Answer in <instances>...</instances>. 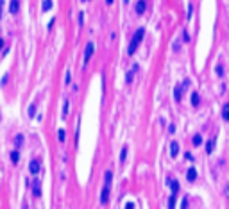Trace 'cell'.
I'll return each instance as SVG.
<instances>
[{
    "mask_svg": "<svg viewBox=\"0 0 229 209\" xmlns=\"http://www.w3.org/2000/svg\"><path fill=\"white\" fill-rule=\"evenodd\" d=\"M32 191H34V197H41V182H39L38 177H36L34 182H32Z\"/></svg>",
    "mask_w": 229,
    "mask_h": 209,
    "instance_id": "cell-10",
    "label": "cell"
},
{
    "mask_svg": "<svg viewBox=\"0 0 229 209\" xmlns=\"http://www.w3.org/2000/svg\"><path fill=\"white\" fill-rule=\"evenodd\" d=\"M50 9H52V0H43V2H41V11L47 13Z\"/></svg>",
    "mask_w": 229,
    "mask_h": 209,
    "instance_id": "cell-17",
    "label": "cell"
},
{
    "mask_svg": "<svg viewBox=\"0 0 229 209\" xmlns=\"http://www.w3.org/2000/svg\"><path fill=\"white\" fill-rule=\"evenodd\" d=\"M126 157H127V147H123L120 152V163H126Z\"/></svg>",
    "mask_w": 229,
    "mask_h": 209,
    "instance_id": "cell-26",
    "label": "cell"
},
{
    "mask_svg": "<svg viewBox=\"0 0 229 209\" xmlns=\"http://www.w3.org/2000/svg\"><path fill=\"white\" fill-rule=\"evenodd\" d=\"M186 89V86H184V82L183 84H177L174 88V100L175 102H181V98H183V91Z\"/></svg>",
    "mask_w": 229,
    "mask_h": 209,
    "instance_id": "cell-2",
    "label": "cell"
},
{
    "mask_svg": "<svg viewBox=\"0 0 229 209\" xmlns=\"http://www.w3.org/2000/svg\"><path fill=\"white\" fill-rule=\"evenodd\" d=\"M145 9H147V0H136V7H134L136 14H143Z\"/></svg>",
    "mask_w": 229,
    "mask_h": 209,
    "instance_id": "cell-5",
    "label": "cell"
},
{
    "mask_svg": "<svg viewBox=\"0 0 229 209\" xmlns=\"http://www.w3.org/2000/svg\"><path fill=\"white\" fill-rule=\"evenodd\" d=\"M82 2H90V0H82Z\"/></svg>",
    "mask_w": 229,
    "mask_h": 209,
    "instance_id": "cell-39",
    "label": "cell"
},
{
    "mask_svg": "<svg viewBox=\"0 0 229 209\" xmlns=\"http://www.w3.org/2000/svg\"><path fill=\"white\" fill-rule=\"evenodd\" d=\"M2 4H4V0H0V18H2Z\"/></svg>",
    "mask_w": 229,
    "mask_h": 209,
    "instance_id": "cell-36",
    "label": "cell"
},
{
    "mask_svg": "<svg viewBox=\"0 0 229 209\" xmlns=\"http://www.w3.org/2000/svg\"><path fill=\"white\" fill-rule=\"evenodd\" d=\"M126 209H134V204H132V202H127V204H126Z\"/></svg>",
    "mask_w": 229,
    "mask_h": 209,
    "instance_id": "cell-33",
    "label": "cell"
},
{
    "mask_svg": "<svg viewBox=\"0 0 229 209\" xmlns=\"http://www.w3.org/2000/svg\"><path fill=\"white\" fill-rule=\"evenodd\" d=\"M190 102H192V106H193V107H199V104H201V97H199V93H197V91H193V93H192Z\"/></svg>",
    "mask_w": 229,
    "mask_h": 209,
    "instance_id": "cell-13",
    "label": "cell"
},
{
    "mask_svg": "<svg viewBox=\"0 0 229 209\" xmlns=\"http://www.w3.org/2000/svg\"><path fill=\"white\" fill-rule=\"evenodd\" d=\"M109 202V188L108 186H104L102 188V191H100V204L102 206H106Z\"/></svg>",
    "mask_w": 229,
    "mask_h": 209,
    "instance_id": "cell-4",
    "label": "cell"
},
{
    "mask_svg": "<svg viewBox=\"0 0 229 209\" xmlns=\"http://www.w3.org/2000/svg\"><path fill=\"white\" fill-rule=\"evenodd\" d=\"M175 198H177V195H170V198H168V209H175Z\"/></svg>",
    "mask_w": 229,
    "mask_h": 209,
    "instance_id": "cell-24",
    "label": "cell"
},
{
    "mask_svg": "<svg viewBox=\"0 0 229 209\" xmlns=\"http://www.w3.org/2000/svg\"><path fill=\"white\" fill-rule=\"evenodd\" d=\"M4 43H6V41H4L2 38H0V50H2V48H4Z\"/></svg>",
    "mask_w": 229,
    "mask_h": 209,
    "instance_id": "cell-35",
    "label": "cell"
},
{
    "mask_svg": "<svg viewBox=\"0 0 229 209\" xmlns=\"http://www.w3.org/2000/svg\"><path fill=\"white\" fill-rule=\"evenodd\" d=\"M215 72H217V75H218V77H222V75H224V66H222V65H217Z\"/></svg>",
    "mask_w": 229,
    "mask_h": 209,
    "instance_id": "cell-30",
    "label": "cell"
},
{
    "mask_svg": "<svg viewBox=\"0 0 229 209\" xmlns=\"http://www.w3.org/2000/svg\"><path fill=\"white\" fill-rule=\"evenodd\" d=\"M113 2H114V0H106V4H108V6H111Z\"/></svg>",
    "mask_w": 229,
    "mask_h": 209,
    "instance_id": "cell-37",
    "label": "cell"
},
{
    "mask_svg": "<svg viewBox=\"0 0 229 209\" xmlns=\"http://www.w3.org/2000/svg\"><path fill=\"white\" fill-rule=\"evenodd\" d=\"M168 184L172 188V195H177L179 190H181V186H179V181H174V179H168Z\"/></svg>",
    "mask_w": 229,
    "mask_h": 209,
    "instance_id": "cell-11",
    "label": "cell"
},
{
    "mask_svg": "<svg viewBox=\"0 0 229 209\" xmlns=\"http://www.w3.org/2000/svg\"><path fill=\"white\" fill-rule=\"evenodd\" d=\"M188 202H190V198H188V197H183V200H181V209H188Z\"/></svg>",
    "mask_w": 229,
    "mask_h": 209,
    "instance_id": "cell-28",
    "label": "cell"
},
{
    "mask_svg": "<svg viewBox=\"0 0 229 209\" xmlns=\"http://www.w3.org/2000/svg\"><path fill=\"white\" fill-rule=\"evenodd\" d=\"M168 132H170V134L175 132V125H170V127H168Z\"/></svg>",
    "mask_w": 229,
    "mask_h": 209,
    "instance_id": "cell-34",
    "label": "cell"
},
{
    "mask_svg": "<svg viewBox=\"0 0 229 209\" xmlns=\"http://www.w3.org/2000/svg\"><path fill=\"white\" fill-rule=\"evenodd\" d=\"M36 116V104H30L29 106V118H34Z\"/></svg>",
    "mask_w": 229,
    "mask_h": 209,
    "instance_id": "cell-25",
    "label": "cell"
},
{
    "mask_svg": "<svg viewBox=\"0 0 229 209\" xmlns=\"http://www.w3.org/2000/svg\"><path fill=\"white\" fill-rule=\"evenodd\" d=\"M138 43H136V41H134V39H131V43H129V47H127V54L129 56H134V52H136L138 50Z\"/></svg>",
    "mask_w": 229,
    "mask_h": 209,
    "instance_id": "cell-14",
    "label": "cell"
},
{
    "mask_svg": "<svg viewBox=\"0 0 229 209\" xmlns=\"http://www.w3.org/2000/svg\"><path fill=\"white\" fill-rule=\"evenodd\" d=\"M143 36H145V29H143V27H140V29L136 30V34L132 36V39H134V41H136V43L140 45L141 41H143Z\"/></svg>",
    "mask_w": 229,
    "mask_h": 209,
    "instance_id": "cell-9",
    "label": "cell"
},
{
    "mask_svg": "<svg viewBox=\"0 0 229 209\" xmlns=\"http://www.w3.org/2000/svg\"><path fill=\"white\" fill-rule=\"evenodd\" d=\"M39 170H41V163H39V159H32V161L29 163V172L32 173V175H38Z\"/></svg>",
    "mask_w": 229,
    "mask_h": 209,
    "instance_id": "cell-3",
    "label": "cell"
},
{
    "mask_svg": "<svg viewBox=\"0 0 229 209\" xmlns=\"http://www.w3.org/2000/svg\"><path fill=\"white\" fill-rule=\"evenodd\" d=\"M104 186H108V188H111V182H113V172L111 170H108L106 173H104Z\"/></svg>",
    "mask_w": 229,
    "mask_h": 209,
    "instance_id": "cell-15",
    "label": "cell"
},
{
    "mask_svg": "<svg viewBox=\"0 0 229 209\" xmlns=\"http://www.w3.org/2000/svg\"><path fill=\"white\" fill-rule=\"evenodd\" d=\"M222 118H224L226 122H229V102L222 106Z\"/></svg>",
    "mask_w": 229,
    "mask_h": 209,
    "instance_id": "cell-18",
    "label": "cell"
},
{
    "mask_svg": "<svg viewBox=\"0 0 229 209\" xmlns=\"http://www.w3.org/2000/svg\"><path fill=\"white\" fill-rule=\"evenodd\" d=\"M136 72H138V65H132V68L127 72V77H126V82H127V84H131V82H132V77H134V74H136Z\"/></svg>",
    "mask_w": 229,
    "mask_h": 209,
    "instance_id": "cell-12",
    "label": "cell"
},
{
    "mask_svg": "<svg viewBox=\"0 0 229 209\" xmlns=\"http://www.w3.org/2000/svg\"><path fill=\"white\" fill-rule=\"evenodd\" d=\"M123 2H126V4H129V0H123Z\"/></svg>",
    "mask_w": 229,
    "mask_h": 209,
    "instance_id": "cell-38",
    "label": "cell"
},
{
    "mask_svg": "<svg viewBox=\"0 0 229 209\" xmlns=\"http://www.w3.org/2000/svg\"><path fill=\"white\" fill-rule=\"evenodd\" d=\"M18 11H20V0H11V2H9V13L18 14Z\"/></svg>",
    "mask_w": 229,
    "mask_h": 209,
    "instance_id": "cell-8",
    "label": "cell"
},
{
    "mask_svg": "<svg viewBox=\"0 0 229 209\" xmlns=\"http://www.w3.org/2000/svg\"><path fill=\"white\" fill-rule=\"evenodd\" d=\"M11 161H13L14 164H16V163L20 161V152H18V148H14V150L11 152Z\"/></svg>",
    "mask_w": 229,
    "mask_h": 209,
    "instance_id": "cell-21",
    "label": "cell"
},
{
    "mask_svg": "<svg viewBox=\"0 0 229 209\" xmlns=\"http://www.w3.org/2000/svg\"><path fill=\"white\" fill-rule=\"evenodd\" d=\"M70 80H72V74H70V72H66V75H65V84H70Z\"/></svg>",
    "mask_w": 229,
    "mask_h": 209,
    "instance_id": "cell-31",
    "label": "cell"
},
{
    "mask_svg": "<svg viewBox=\"0 0 229 209\" xmlns=\"http://www.w3.org/2000/svg\"><path fill=\"white\" fill-rule=\"evenodd\" d=\"M77 23H79V29L84 25V13H79V16H77Z\"/></svg>",
    "mask_w": 229,
    "mask_h": 209,
    "instance_id": "cell-27",
    "label": "cell"
},
{
    "mask_svg": "<svg viewBox=\"0 0 229 209\" xmlns=\"http://www.w3.org/2000/svg\"><path fill=\"white\" fill-rule=\"evenodd\" d=\"M93 54H95V43H93V41H88L86 47H84V65H88L91 61Z\"/></svg>",
    "mask_w": 229,
    "mask_h": 209,
    "instance_id": "cell-1",
    "label": "cell"
},
{
    "mask_svg": "<svg viewBox=\"0 0 229 209\" xmlns=\"http://www.w3.org/2000/svg\"><path fill=\"white\" fill-rule=\"evenodd\" d=\"M0 118H2V116H0Z\"/></svg>",
    "mask_w": 229,
    "mask_h": 209,
    "instance_id": "cell-40",
    "label": "cell"
},
{
    "mask_svg": "<svg viewBox=\"0 0 229 209\" xmlns=\"http://www.w3.org/2000/svg\"><path fill=\"white\" fill-rule=\"evenodd\" d=\"M193 14V4H188V13H186V20H192Z\"/></svg>",
    "mask_w": 229,
    "mask_h": 209,
    "instance_id": "cell-29",
    "label": "cell"
},
{
    "mask_svg": "<svg viewBox=\"0 0 229 209\" xmlns=\"http://www.w3.org/2000/svg\"><path fill=\"white\" fill-rule=\"evenodd\" d=\"M68 111H70V100L65 98V104H63V118L68 116Z\"/></svg>",
    "mask_w": 229,
    "mask_h": 209,
    "instance_id": "cell-19",
    "label": "cell"
},
{
    "mask_svg": "<svg viewBox=\"0 0 229 209\" xmlns=\"http://www.w3.org/2000/svg\"><path fill=\"white\" fill-rule=\"evenodd\" d=\"M179 150H181L179 141H172V143H170V155H172V157H177V155H179Z\"/></svg>",
    "mask_w": 229,
    "mask_h": 209,
    "instance_id": "cell-7",
    "label": "cell"
},
{
    "mask_svg": "<svg viewBox=\"0 0 229 209\" xmlns=\"http://www.w3.org/2000/svg\"><path fill=\"white\" fill-rule=\"evenodd\" d=\"M57 140H59V143H65V140H66L65 129H59V131H57Z\"/></svg>",
    "mask_w": 229,
    "mask_h": 209,
    "instance_id": "cell-20",
    "label": "cell"
},
{
    "mask_svg": "<svg viewBox=\"0 0 229 209\" xmlns=\"http://www.w3.org/2000/svg\"><path fill=\"white\" fill-rule=\"evenodd\" d=\"M213 147H215V140H210L206 143V154H211L213 152Z\"/></svg>",
    "mask_w": 229,
    "mask_h": 209,
    "instance_id": "cell-23",
    "label": "cell"
},
{
    "mask_svg": "<svg viewBox=\"0 0 229 209\" xmlns=\"http://www.w3.org/2000/svg\"><path fill=\"white\" fill-rule=\"evenodd\" d=\"M224 193H226V197H229V184L224 186Z\"/></svg>",
    "mask_w": 229,
    "mask_h": 209,
    "instance_id": "cell-32",
    "label": "cell"
},
{
    "mask_svg": "<svg viewBox=\"0 0 229 209\" xmlns=\"http://www.w3.org/2000/svg\"><path fill=\"white\" fill-rule=\"evenodd\" d=\"M23 141H25V138H23V134H16L14 136V147L16 148H20L23 145Z\"/></svg>",
    "mask_w": 229,
    "mask_h": 209,
    "instance_id": "cell-16",
    "label": "cell"
},
{
    "mask_svg": "<svg viewBox=\"0 0 229 209\" xmlns=\"http://www.w3.org/2000/svg\"><path fill=\"white\" fill-rule=\"evenodd\" d=\"M192 141H193V147H199V145H202V136L201 134H195Z\"/></svg>",
    "mask_w": 229,
    "mask_h": 209,
    "instance_id": "cell-22",
    "label": "cell"
},
{
    "mask_svg": "<svg viewBox=\"0 0 229 209\" xmlns=\"http://www.w3.org/2000/svg\"><path fill=\"white\" fill-rule=\"evenodd\" d=\"M186 181H188V182L197 181V170H195V166H190V168H188V172H186Z\"/></svg>",
    "mask_w": 229,
    "mask_h": 209,
    "instance_id": "cell-6",
    "label": "cell"
}]
</instances>
